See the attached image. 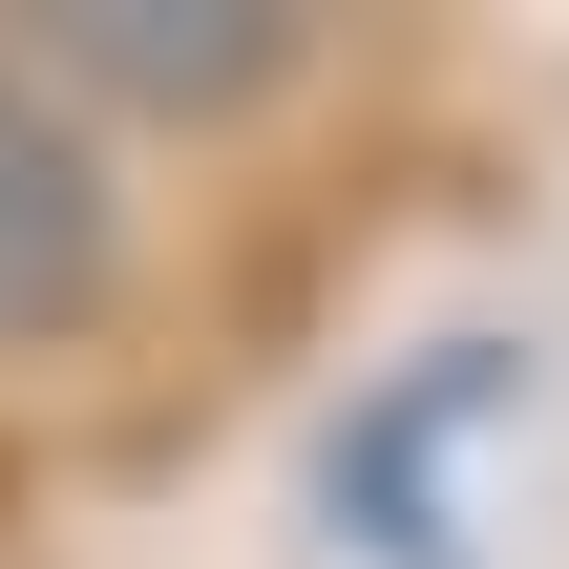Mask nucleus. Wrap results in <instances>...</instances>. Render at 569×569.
Listing matches in <instances>:
<instances>
[{"label": "nucleus", "mask_w": 569, "mask_h": 569, "mask_svg": "<svg viewBox=\"0 0 569 569\" xmlns=\"http://www.w3.org/2000/svg\"><path fill=\"white\" fill-rule=\"evenodd\" d=\"M106 274H127V190H106V127L0 42V359H42V338H84L106 317Z\"/></svg>", "instance_id": "obj_2"}, {"label": "nucleus", "mask_w": 569, "mask_h": 569, "mask_svg": "<svg viewBox=\"0 0 569 569\" xmlns=\"http://www.w3.org/2000/svg\"><path fill=\"white\" fill-rule=\"evenodd\" d=\"M21 63L63 106H127V127H232V106H274L317 63V21L296 0H42Z\"/></svg>", "instance_id": "obj_1"}]
</instances>
